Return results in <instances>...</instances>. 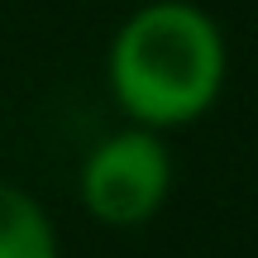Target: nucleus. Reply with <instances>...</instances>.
I'll list each match as a JSON object with an SVG mask.
<instances>
[{
	"mask_svg": "<svg viewBox=\"0 0 258 258\" xmlns=\"http://www.w3.org/2000/svg\"><path fill=\"white\" fill-rule=\"evenodd\" d=\"M230 77V43L196 0H148L105 48V86L139 129H186L215 110Z\"/></svg>",
	"mask_w": 258,
	"mask_h": 258,
	"instance_id": "f257e3e1",
	"label": "nucleus"
},
{
	"mask_svg": "<svg viewBox=\"0 0 258 258\" xmlns=\"http://www.w3.org/2000/svg\"><path fill=\"white\" fill-rule=\"evenodd\" d=\"M77 196H82V211L96 225H110V230L148 225L172 196V148H167V139L139 124L105 134L82 158Z\"/></svg>",
	"mask_w": 258,
	"mask_h": 258,
	"instance_id": "f03ea898",
	"label": "nucleus"
},
{
	"mask_svg": "<svg viewBox=\"0 0 258 258\" xmlns=\"http://www.w3.org/2000/svg\"><path fill=\"white\" fill-rule=\"evenodd\" d=\"M0 258H62L53 215L15 182H0Z\"/></svg>",
	"mask_w": 258,
	"mask_h": 258,
	"instance_id": "7ed1b4c3",
	"label": "nucleus"
}]
</instances>
